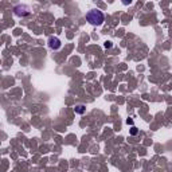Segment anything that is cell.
<instances>
[{"label":"cell","mask_w":172,"mask_h":172,"mask_svg":"<svg viewBox=\"0 0 172 172\" xmlns=\"http://www.w3.org/2000/svg\"><path fill=\"white\" fill-rule=\"evenodd\" d=\"M139 133V130H137V128H136V126H132V129H130V134H137Z\"/></svg>","instance_id":"5"},{"label":"cell","mask_w":172,"mask_h":172,"mask_svg":"<svg viewBox=\"0 0 172 172\" xmlns=\"http://www.w3.org/2000/svg\"><path fill=\"white\" fill-rule=\"evenodd\" d=\"M105 47H106V49H108V47H112V43H110V42H106L105 43Z\"/></svg>","instance_id":"6"},{"label":"cell","mask_w":172,"mask_h":172,"mask_svg":"<svg viewBox=\"0 0 172 172\" xmlns=\"http://www.w3.org/2000/svg\"><path fill=\"white\" fill-rule=\"evenodd\" d=\"M61 40H59L57 36H51L50 39H49V47L50 49H53V50H58L59 47H61Z\"/></svg>","instance_id":"3"},{"label":"cell","mask_w":172,"mask_h":172,"mask_svg":"<svg viewBox=\"0 0 172 172\" xmlns=\"http://www.w3.org/2000/svg\"><path fill=\"white\" fill-rule=\"evenodd\" d=\"M85 110H86V108H85L84 105H77L75 108H74V112H75V113H78V114H84Z\"/></svg>","instance_id":"4"},{"label":"cell","mask_w":172,"mask_h":172,"mask_svg":"<svg viewBox=\"0 0 172 172\" xmlns=\"http://www.w3.org/2000/svg\"><path fill=\"white\" fill-rule=\"evenodd\" d=\"M13 11H15V13H16L18 16H27V15L30 13V8L27 7V5H24V4L16 5V7L13 8Z\"/></svg>","instance_id":"2"},{"label":"cell","mask_w":172,"mask_h":172,"mask_svg":"<svg viewBox=\"0 0 172 172\" xmlns=\"http://www.w3.org/2000/svg\"><path fill=\"white\" fill-rule=\"evenodd\" d=\"M86 20L93 26H101L105 20V15L100 9H90L86 13Z\"/></svg>","instance_id":"1"}]
</instances>
